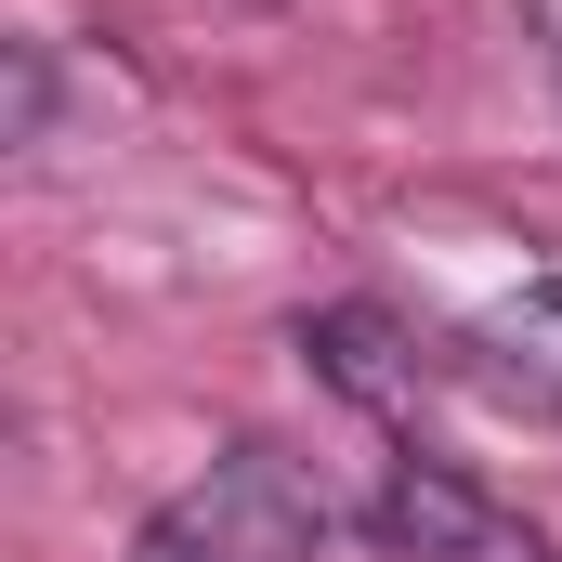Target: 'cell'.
<instances>
[{"label":"cell","mask_w":562,"mask_h":562,"mask_svg":"<svg viewBox=\"0 0 562 562\" xmlns=\"http://www.w3.org/2000/svg\"><path fill=\"white\" fill-rule=\"evenodd\" d=\"M170 524H183L210 562H314L327 550V497L288 471L276 445H223V458L170 497Z\"/></svg>","instance_id":"6da1fadb"},{"label":"cell","mask_w":562,"mask_h":562,"mask_svg":"<svg viewBox=\"0 0 562 562\" xmlns=\"http://www.w3.org/2000/svg\"><path fill=\"white\" fill-rule=\"evenodd\" d=\"M367 524H380V550H406V562H562V537L510 524V510H497L458 458H419V445L380 471Z\"/></svg>","instance_id":"7a4b0ae2"},{"label":"cell","mask_w":562,"mask_h":562,"mask_svg":"<svg viewBox=\"0 0 562 562\" xmlns=\"http://www.w3.org/2000/svg\"><path fill=\"white\" fill-rule=\"evenodd\" d=\"M301 353H314V380H340L353 406H380V419H406L431 393L419 340L393 327V314H367V301H340V314H301Z\"/></svg>","instance_id":"3957f363"},{"label":"cell","mask_w":562,"mask_h":562,"mask_svg":"<svg viewBox=\"0 0 562 562\" xmlns=\"http://www.w3.org/2000/svg\"><path fill=\"white\" fill-rule=\"evenodd\" d=\"M471 353H484V380H497L510 406H537V419H562V276L510 288V301H484Z\"/></svg>","instance_id":"277c9868"},{"label":"cell","mask_w":562,"mask_h":562,"mask_svg":"<svg viewBox=\"0 0 562 562\" xmlns=\"http://www.w3.org/2000/svg\"><path fill=\"white\" fill-rule=\"evenodd\" d=\"M13 144H53V40H13Z\"/></svg>","instance_id":"5b68a950"},{"label":"cell","mask_w":562,"mask_h":562,"mask_svg":"<svg viewBox=\"0 0 562 562\" xmlns=\"http://www.w3.org/2000/svg\"><path fill=\"white\" fill-rule=\"evenodd\" d=\"M132 562H210V550H196V537H183V524L157 510V524H144V537H132Z\"/></svg>","instance_id":"8992f818"}]
</instances>
